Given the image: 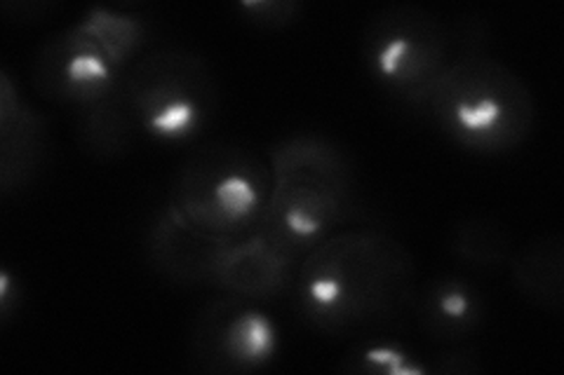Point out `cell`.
Segmentation results:
<instances>
[{
  "label": "cell",
  "mask_w": 564,
  "mask_h": 375,
  "mask_svg": "<svg viewBox=\"0 0 564 375\" xmlns=\"http://www.w3.org/2000/svg\"><path fill=\"white\" fill-rule=\"evenodd\" d=\"M122 92L139 132L165 144L196 139L217 106L207 62L180 47L153 49L134 59L122 76Z\"/></svg>",
  "instance_id": "6"
},
{
  "label": "cell",
  "mask_w": 564,
  "mask_h": 375,
  "mask_svg": "<svg viewBox=\"0 0 564 375\" xmlns=\"http://www.w3.org/2000/svg\"><path fill=\"white\" fill-rule=\"evenodd\" d=\"M278 352V324L259 300L226 294L193 321L191 356L207 373H252L269 366Z\"/></svg>",
  "instance_id": "7"
},
{
  "label": "cell",
  "mask_w": 564,
  "mask_h": 375,
  "mask_svg": "<svg viewBox=\"0 0 564 375\" xmlns=\"http://www.w3.org/2000/svg\"><path fill=\"white\" fill-rule=\"evenodd\" d=\"M485 298L464 277L433 279L419 298V324L440 343H456L485 321Z\"/></svg>",
  "instance_id": "12"
},
{
  "label": "cell",
  "mask_w": 564,
  "mask_h": 375,
  "mask_svg": "<svg viewBox=\"0 0 564 375\" xmlns=\"http://www.w3.org/2000/svg\"><path fill=\"white\" fill-rule=\"evenodd\" d=\"M346 373L367 375H426L429 364L393 341H367L352 348L339 366Z\"/></svg>",
  "instance_id": "17"
},
{
  "label": "cell",
  "mask_w": 564,
  "mask_h": 375,
  "mask_svg": "<svg viewBox=\"0 0 564 375\" xmlns=\"http://www.w3.org/2000/svg\"><path fill=\"white\" fill-rule=\"evenodd\" d=\"M139 132L130 103L122 92V80L111 95L85 106L78 118L80 146L101 159L126 155Z\"/></svg>",
  "instance_id": "14"
},
{
  "label": "cell",
  "mask_w": 564,
  "mask_h": 375,
  "mask_svg": "<svg viewBox=\"0 0 564 375\" xmlns=\"http://www.w3.org/2000/svg\"><path fill=\"white\" fill-rule=\"evenodd\" d=\"M482 35L485 31L475 29L470 20L452 26L419 5L398 3L369 20L362 33V59L388 97L421 113L454 57L485 49Z\"/></svg>",
  "instance_id": "4"
},
{
  "label": "cell",
  "mask_w": 564,
  "mask_h": 375,
  "mask_svg": "<svg viewBox=\"0 0 564 375\" xmlns=\"http://www.w3.org/2000/svg\"><path fill=\"white\" fill-rule=\"evenodd\" d=\"M449 249L475 271H497L513 256V240L499 221L468 219L452 230Z\"/></svg>",
  "instance_id": "16"
},
{
  "label": "cell",
  "mask_w": 564,
  "mask_h": 375,
  "mask_svg": "<svg viewBox=\"0 0 564 375\" xmlns=\"http://www.w3.org/2000/svg\"><path fill=\"white\" fill-rule=\"evenodd\" d=\"M47 151L45 120L14 87L0 78V188L3 195L26 188L39 174Z\"/></svg>",
  "instance_id": "11"
},
{
  "label": "cell",
  "mask_w": 564,
  "mask_h": 375,
  "mask_svg": "<svg viewBox=\"0 0 564 375\" xmlns=\"http://www.w3.org/2000/svg\"><path fill=\"white\" fill-rule=\"evenodd\" d=\"M510 279L529 306L560 310L564 302V244L560 235H543L510 256Z\"/></svg>",
  "instance_id": "13"
},
{
  "label": "cell",
  "mask_w": 564,
  "mask_h": 375,
  "mask_svg": "<svg viewBox=\"0 0 564 375\" xmlns=\"http://www.w3.org/2000/svg\"><path fill=\"white\" fill-rule=\"evenodd\" d=\"M122 70L78 24L52 35L35 59V87L52 101L85 109L120 85Z\"/></svg>",
  "instance_id": "8"
},
{
  "label": "cell",
  "mask_w": 564,
  "mask_h": 375,
  "mask_svg": "<svg viewBox=\"0 0 564 375\" xmlns=\"http://www.w3.org/2000/svg\"><path fill=\"white\" fill-rule=\"evenodd\" d=\"M410 249L381 230H339L299 261L294 298L311 327L337 333L377 324L414 296Z\"/></svg>",
  "instance_id": "1"
},
{
  "label": "cell",
  "mask_w": 564,
  "mask_h": 375,
  "mask_svg": "<svg viewBox=\"0 0 564 375\" xmlns=\"http://www.w3.org/2000/svg\"><path fill=\"white\" fill-rule=\"evenodd\" d=\"M429 371L443 375H468L480 371V362L470 350H449L440 354L435 364H429Z\"/></svg>",
  "instance_id": "19"
},
{
  "label": "cell",
  "mask_w": 564,
  "mask_h": 375,
  "mask_svg": "<svg viewBox=\"0 0 564 375\" xmlns=\"http://www.w3.org/2000/svg\"><path fill=\"white\" fill-rule=\"evenodd\" d=\"M238 10L242 12L247 24L267 31L288 29L302 14V5L296 0H250V3H240Z\"/></svg>",
  "instance_id": "18"
},
{
  "label": "cell",
  "mask_w": 564,
  "mask_h": 375,
  "mask_svg": "<svg viewBox=\"0 0 564 375\" xmlns=\"http://www.w3.org/2000/svg\"><path fill=\"white\" fill-rule=\"evenodd\" d=\"M271 192L261 230L302 258L356 217L346 153L317 134H292L269 151Z\"/></svg>",
  "instance_id": "2"
},
{
  "label": "cell",
  "mask_w": 564,
  "mask_h": 375,
  "mask_svg": "<svg viewBox=\"0 0 564 375\" xmlns=\"http://www.w3.org/2000/svg\"><path fill=\"white\" fill-rule=\"evenodd\" d=\"M76 24L90 33L122 70L134 64V57L147 45V24L130 12L97 5L87 10Z\"/></svg>",
  "instance_id": "15"
},
{
  "label": "cell",
  "mask_w": 564,
  "mask_h": 375,
  "mask_svg": "<svg viewBox=\"0 0 564 375\" xmlns=\"http://www.w3.org/2000/svg\"><path fill=\"white\" fill-rule=\"evenodd\" d=\"M421 113L458 148L503 155L518 151L532 134L536 106L532 89L513 68L485 49H470L454 57Z\"/></svg>",
  "instance_id": "3"
},
{
  "label": "cell",
  "mask_w": 564,
  "mask_h": 375,
  "mask_svg": "<svg viewBox=\"0 0 564 375\" xmlns=\"http://www.w3.org/2000/svg\"><path fill=\"white\" fill-rule=\"evenodd\" d=\"M299 261L302 258L257 228L226 244L212 287L228 296L271 300L292 289Z\"/></svg>",
  "instance_id": "10"
},
{
  "label": "cell",
  "mask_w": 564,
  "mask_h": 375,
  "mask_svg": "<svg viewBox=\"0 0 564 375\" xmlns=\"http://www.w3.org/2000/svg\"><path fill=\"white\" fill-rule=\"evenodd\" d=\"M269 192L271 167L254 151L209 144L184 159L170 205L212 235L236 240L261 225Z\"/></svg>",
  "instance_id": "5"
},
{
  "label": "cell",
  "mask_w": 564,
  "mask_h": 375,
  "mask_svg": "<svg viewBox=\"0 0 564 375\" xmlns=\"http://www.w3.org/2000/svg\"><path fill=\"white\" fill-rule=\"evenodd\" d=\"M20 298H22V287L20 282L14 279V275L3 267L0 273V315H3V321H10L12 310L20 308Z\"/></svg>",
  "instance_id": "20"
},
{
  "label": "cell",
  "mask_w": 564,
  "mask_h": 375,
  "mask_svg": "<svg viewBox=\"0 0 564 375\" xmlns=\"http://www.w3.org/2000/svg\"><path fill=\"white\" fill-rule=\"evenodd\" d=\"M228 242L231 240L212 235L167 205L149 230L147 254L153 271L165 279L186 287H212Z\"/></svg>",
  "instance_id": "9"
}]
</instances>
